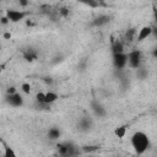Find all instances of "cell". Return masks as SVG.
Listing matches in <instances>:
<instances>
[{"mask_svg": "<svg viewBox=\"0 0 157 157\" xmlns=\"http://www.w3.org/2000/svg\"><path fill=\"white\" fill-rule=\"evenodd\" d=\"M130 141H131V146H132L135 153H137V155H144L151 146L150 137L144 131H135L132 134Z\"/></svg>", "mask_w": 157, "mask_h": 157, "instance_id": "obj_1", "label": "cell"}, {"mask_svg": "<svg viewBox=\"0 0 157 157\" xmlns=\"http://www.w3.org/2000/svg\"><path fill=\"white\" fill-rule=\"evenodd\" d=\"M128 64L131 69H140L141 61H142V53L140 50H131L128 53Z\"/></svg>", "mask_w": 157, "mask_h": 157, "instance_id": "obj_2", "label": "cell"}, {"mask_svg": "<svg viewBox=\"0 0 157 157\" xmlns=\"http://www.w3.org/2000/svg\"><path fill=\"white\" fill-rule=\"evenodd\" d=\"M28 12L27 11H22V10H13V9H10V10H6V17L10 20V22H13V23H17L22 20H25L27 17Z\"/></svg>", "mask_w": 157, "mask_h": 157, "instance_id": "obj_3", "label": "cell"}, {"mask_svg": "<svg viewBox=\"0 0 157 157\" xmlns=\"http://www.w3.org/2000/svg\"><path fill=\"white\" fill-rule=\"evenodd\" d=\"M128 53H120V54H113V65L115 69L121 70L128 64Z\"/></svg>", "mask_w": 157, "mask_h": 157, "instance_id": "obj_4", "label": "cell"}, {"mask_svg": "<svg viewBox=\"0 0 157 157\" xmlns=\"http://www.w3.org/2000/svg\"><path fill=\"white\" fill-rule=\"evenodd\" d=\"M6 101L12 107H22L23 105V98L20 93H15V94H7L6 96Z\"/></svg>", "mask_w": 157, "mask_h": 157, "instance_id": "obj_5", "label": "cell"}, {"mask_svg": "<svg viewBox=\"0 0 157 157\" xmlns=\"http://www.w3.org/2000/svg\"><path fill=\"white\" fill-rule=\"evenodd\" d=\"M150 36H152V27L151 26H144L139 31V33L136 36V40L137 42H142V40L147 39Z\"/></svg>", "mask_w": 157, "mask_h": 157, "instance_id": "obj_6", "label": "cell"}, {"mask_svg": "<svg viewBox=\"0 0 157 157\" xmlns=\"http://www.w3.org/2000/svg\"><path fill=\"white\" fill-rule=\"evenodd\" d=\"M112 53L113 54L125 53L124 52V43H123V40H120V39L112 40Z\"/></svg>", "mask_w": 157, "mask_h": 157, "instance_id": "obj_7", "label": "cell"}, {"mask_svg": "<svg viewBox=\"0 0 157 157\" xmlns=\"http://www.w3.org/2000/svg\"><path fill=\"white\" fill-rule=\"evenodd\" d=\"M91 108H92V110L94 112L96 115H98V117H104L105 115V109H104V107L99 102L93 101L91 103Z\"/></svg>", "mask_w": 157, "mask_h": 157, "instance_id": "obj_8", "label": "cell"}, {"mask_svg": "<svg viewBox=\"0 0 157 157\" xmlns=\"http://www.w3.org/2000/svg\"><path fill=\"white\" fill-rule=\"evenodd\" d=\"M107 22H109V16H107V15H99V16H97L92 21V25L96 26V27H101V26L105 25Z\"/></svg>", "mask_w": 157, "mask_h": 157, "instance_id": "obj_9", "label": "cell"}, {"mask_svg": "<svg viewBox=\"0 0 157 157\" xmlns=\"http://www.w3.org/2000/svg\"><path fill=\"white\" fill-rule=\"evenodd\" d=\"M58 98H59L58 93H55L53 91H49V92L45 93V101H44V103L48 104V105H50L52 103H54L55 101H58Z\"/></svg>", "mask_w": 157, "mask_h": 157, "instance_id": "obj_10", "label": "cell"}, {"mask_svg": "<svg viewBox=\"0 0 157 157\" xmlns=\"http://www.w3.org/2000/svg\"><path fill=\"white\" fill-rule=\"evenodd\" d=\"M1 144H2V147H4V157H17V155L13 151L12 147H10L9 145H6L4 141H1Z\"/></svg>", "mask_w": 157, "mask_h": 157, "instance_id": "obj_11", "label": "cell"}, {"mask_svg": "<svg viewBox=\"0 0 157 157\" xmlns=\"http://www.w3.org/2000/svg\"><path fill=\"white\" fill-rule=\"evenodd\" d=\"M126 131H128V126H126V125H121V126H118V128L114 130V135H115L118 139H123V137L126 135Z\"/></svg>", "mask_w": 157, "mask_h": 157, "instance_id": "obj_12", "label": "cell"}, {"mask_svg": "<svg viewBox=\"0 0 157 157\" xmlns=\"http://www.w3.org/2000/svg\"><path fill=\"white\" fill-rule=\"evenodd\" d=\"M23 58H25L26 61H29V63H31V61H34V60L37 59V53H36L34 50H32V49H28V50L25 52Z\"/></svg>", "mask_w": 157, "mask_h": 157, "instance_id": "obj_13", "label": "cell"}, {"mask_svg": "<svg viewBox=\"0 0 157 157\" xmlns=\"http://www.w3.org/2000/svg\"><path fill=\"white\" fill-rule=\"evenodd\" d=\"M48 137L50 140H56L60 137V130L58 128H50L48 131Z\"/></svg>", "mask_w": 157, "mask_h": 157, "instance_id": "obj_14", "label": "cell"}, {"mask_svg": "<svg viewBox=\"0 0 157 157\" xmlns=\"http://www.w3.org/2000/svg\"><path fill=\"white\" fill-rule=\"evenodd\" d=\"M99 150V146L98 145H85L81 147V151L83 153H91V152H96Z\"/></svg>", "mask_w": 157, "mask_h": 157, "instance_id": "obj_15", "label": "cell"}, {"mask_svg": "<svg viewBox=\"0 0 157 157\" xmlns=\"http://www.w3.org/2000/svg\"><path fill=\"white\" fill-rule=\"evenodd\" d=\"M91 125H92V120L90 119V118H83L81 121H80V126L83 129V130H87V129H90L91 128Z\"/></svg>", "mask_w": 157, "mask_h": 157, "instance_id": "obj_16", "label": "cell"}, {"mask_svg": "<svg viewBox=\"0 0 157 157\" xmlns=\"http://www.w3.org/2000/svg\"><path fill=\"white\" fill-rule=\"evenodd\" d=\"M44 101H45V93H44V92H38V93L36 94V102L42 105V104H45Z\"/></svg>", "mask_w": 157, "mask_h": 157, "instance_id": "obj_17", "label": "cell"}, {"mask_svg": "<svg viewBox=\"0 0 157 157\" xmlns=\"http://www.w3.org/2000/svg\"><path fill=\"white\" fill-rule=\"evenodd\" d=\"M21 91H22L23 93H26V94H29V93H31V85L27 83V82H23V83L21 85Z\"/></svg>", "mask_w": 157, "mask_h": 157, "instance_id": "obj_18", "label": "cell"}, {"mask_svg": "<svg viewBox=\"0 0 157 157\" xmlns=\"http://www.w3.org/2000/svg\"><path fill=\"white\" fill-rule=\"evenodd\" d=\"M134 34H135V29H134V28H131V29H128V32H126V36H125L126 40H129V42H132V40H134Z\"/></svg>", "mask_w": 157, "mask_h": 157, "instance_id": "obj_19", "label": "cell"}, {"mask_svg": "<svg viewBox=\"0 0 157 157\" xmlns=\"http://www.w3.org/2000/svg\"><path fill=\"white\" fill-rule=\"evenodd\" d=\"M85 4L88 5V6H91V7H99L101 6V4L98 1H86Z\"/></svg>", "mask_w": 157, "mask_h": 157, "instance_id": "obj_20", "label": "cell"}, {"mask_svg": "<svg viewBox=\"0 0 157 157\" xmlns=\"http://www.w3.org/2000/svg\"><path fill=\"white\" fill-rule=\"evenodd\" d=\"M6 93H7V94H15V93H17V91H16V87H13V86L9 87V88L6 90Z\"/></svg>", "mask_w": 157, "mask_h": 157, "instance_id": "obj_21", "label": "cell"}, {"mask_svg": "<svg viewBox=\"0 0 157 157\" xmlns=\"http://www.w3.org/2000/svg\"><path fill=\"white\" fill-rule=\"evenodd\" d=\"M59 12H60L63 16H65V17L69 15V10H67L66 7H63V9H60V10H59Z\"/></svg>", "mask_w": 157, "mask_h": 157, "instance_id": "obj_22", "label": "cell"}, {"mask_svg": "<svg viewBox=\"0 0 157 157\" xmlns=\"http://www.w3.org/2000/svg\"><path fill=\"white\" fill-rule=\"evenodd\" d=\"M153 20H155V23L157 26V7L153 6Z\"/></svg>", "mask_w": 157, "mask_h": 157, "instance_id": "obj_23", "label": "cell"}, {"mask_svg": "<svg viewBox=\"0 0 157 157\" xmlns=\"http://www.w3.org/2000/svg\"><path fill=\"white\" fill-rule=\"evenodd\" d=\"M9 22H10V20H9L6 16H2V17H1V23H2V25H7Z\"/></svg>", "mask_w": 157, "mask_h": 157, "instance_id": "obj_24", "label": "cell"}, {"mask_svg": "<svg viewBox=\"0 0 157 157\" xmlns=\"http://www.w3.org/2000/svg\"><path fill=\"white\" fill-rule=\"evenodd\" d=\"M4 38H5V39H10V38H11V33H10V32L4 33Z\"/></svg>", "mask_w": 157, "mask_h": 157, "instance_id": "obj_25", "label": "cell"}, {"mask_svg": "<svg viewBox=\"0 0 157 157\" xmlns=\"http://www.w3.org/2000/svg\"><path fill=\"white\" fill-rule=\"evenodd\" d=\"M152 34H155L156 38H157V26H153L152 27Z\"/></svg>", "mask_w": 157, "mask_h": 157, "instance_id": "obj_26", "label": "cell"}, {"mask_svg": "<svg viewBox=\"0 0 157 157\" xmlns=\"http://www.w3.org/2000/svg\"><path fill=\"white\" fill-rule=\"evenodd\" d=\"M20 5H21V6H27V5H28V2H27V1H25V0H20Z\"/></svg>", "mask_w": 157, "mask_h": 157, "instance_id": "obj_27", "label": "cell"}, {"mask_svg": "<svg viewBox=\"0 0 157 157\" xmlns=\"http://www.w3.org/2000/svg\"><path fill=\"white\" fill-rule=\"evenodd\" d=\"M152 56H153V58H156V59H157V48H155V49H153V50H152Z\"/></svg>", "mask_w": 157, "mask_h": 157, "instance_id": "obj_28", "label": "cell"}, {"mask_svg": "<svg viewBox=\"0 0 157 157\" xmlns=\"http://www.w3.org/2000/svg\"><path fill=\"white\" fill-rule=\"evenodd\" d=\"M88 157H94V156H88Z\"/></svg>", "mask_w": 157, "mask_h": 157, "instance_id": "obj_29", "label": "cell"}]
</instances>
